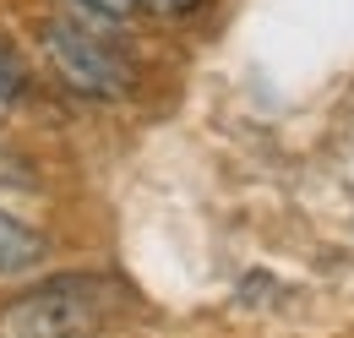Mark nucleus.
Here are the masks:
<instances>
[{
    "label": "nucleus",
    "mask_w": 354,
    "mask_h": 338,
    "mask_svg": "<svg viewBox=\"0 0 354 338\" xmlns=\"http://www.w3.org/2000/svg\"><path fill=\"white\" fill-rule=\"evenodd\" d=\"M22 87H28V71H22V60H17V49L0 39V104H11V98H22Z\"/></svg>",
    "instance_id": "4"
},
{
    "label": "nucleus",
    "mask_w": 354,
    "mask_h": 338,
    "mask_svg": "<svg viewBox=\"0 0 354 338\" xmlns=\"http://www.w3.org/2000/svg\"><path fill=\"white\" fill-rule=\"evenodd\" d=\"M115 290L104 278H55L0 311V333H82L98 328Z\"/></svg>",
    "instance_id": "2"
},
{
    "label": "nucleus",
    "mask_w": 354,
    "mask_h": 338,
    "mask_svg": "<svg viewBox=\"0 0 354 338\" xmlns=\"http://www.w3.org/2000/svg\"><path fill=\"white\" fill-rule=\"evenodd\" d=\"M82 11H93V17H104V22H120L126 11H131V0H77Z\"/></svg>",
    "instance_id": "6"
},
{
    "label": "nucleus",
    "mask_w": 354,
    "mask_h": 338,
    "mask_svg": "<svg viewBox=\"0 0 354 338\" xmlns=\"http://www.w3.org/2000/svg\"><path fill=\"white\" fill-rule=\"evenodd\" d=\"M44 55H49V66H55V77L66 87H77V93H88V98H120L136 77L131 55L109 33L88 28L82 17H55V22H44Z\"/></svg>",
    "instance_id": "1"
},
{
    "label": "nucleus",
    "mask_w": 354,
    "mask_h": 338,
    "mask_svg": "<svg viewBox=\"0 0 354 338\" xmlns=\"http://www.w3.org/2000/svg\"><path fill=\"white\" fill-rule=\"evenodd\" d=\"M39 262H44V235L28 229L22 218L0 213V278L28 273V267H39Z\"/></svg>",
    "instance_id": "3"
},
{
    "label": "nucleus",
    "mask_w": 354,
    "mask_h": 338,
    "mask_svg": "<svg viewBox=\"0 0 354 338\" xmlns=\"http://www.w3.org/2000/svg\"><path fill=\"white\" fill-rule=\"evenodd\" d=\"M142 11H153V17H185V11H196L202 0H131Z\"/></svg>",
    "instance_id": "5"
}]
</instances>
